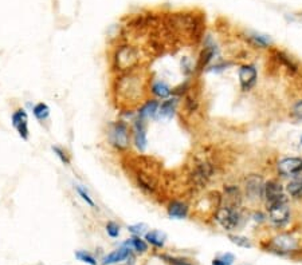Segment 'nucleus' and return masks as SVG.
I'll return each mask as SVG.
<instances>
[{"mask_svg":"<svg viewBox=\"0 0 302 265\" xmlns=\"http://www.w3.org/2000/svg\"><path fill=\"white\" fill-rule=\"evenodd\" d=\"M149 79L138 74L137 68L132 71L120 72L116 79L114 88H113L120 107L122 110L138 107L149 97Z\"/></svg>","mask_w":302,"mask_h":265,"instance_id":"nucleus-1","label":"nucleus"},{"mask_svg":"<svg viewBox=\"0 0 302 265\" xmlns=\"http://www.w3.org/2000/svg\"><path fill=\"white\" fill-rule=\"evenodd\" d=\"M260 248L264 252L280 257H294L302 251L300 237L292 231H280L260 241Z\"/></svg>","mask_w":302,"mask_h":265,"instance_id":"nucleus-2","label":"nucleus"},{"mask_svg":"<svg viewBox=\"0 0 302 265\" xmlns=\"http://www.w3.org/2000/svg\"><path fill=\"white\" fill-rule=\"evenodd\" d=\"M106 139L109 146L117 153L125 154L132 146V130L128 121L117 119L108 125Z\"/></svg>","mask_w":302,"mask_h":265,"instance_id":"nucleus-3","label":"nucleus"},{"mask_svg":"<svg viewBox=\"0 0 302 265\" xmlns=\"http://www.w3.org/2000/svg\"><path fill=\"white\" fill-rule=\"evenodd\" d=\"M212 220L227 233H234L240 229L244 223V217L240 212V208H231L226 205H220L214 212Z\"/></svg>","mask_w":302,"mask_h":265,"instance_id":"nucleus-4","label":"nucleus"},{"mask_svg":"<svg viewBox=\"0 0 302 265\" xmlns=\"http://www.w3.org/2000/svg\"><path fill=\"white\" fill-rule=\"evenodd\" d=\"M266 217L268 223L278 231H284L292 221V209L289 202L281 201L266 205Z\"/></svg>","mask_w":302,"mask_h":265,"instance_id":"nucleus-5","label":"nucleus"},{"mask_svg":"<svg viewBox=\"0 0 302 265\" xmlns=\"http://www.w3.org/2000/svg\"><path fill=\"white\" fill-rule=\"evenodd\" d=\"M202 40H203V47H202L195 62V72L206 71L215 62V59L219 56V47L216 46L212 36L206 35Z\"/></svg>","mask_w":302,"mask_h":265,"instance_id":"nucleus-6","label":"nucleus"},{"mask_svg":"<svg viewBox=\"0 0 302 265\" xmlns=\"http://www.w3.org/2000/svg\"><path fill=\"white\" fill-rule=\"evenodd\" d=\"M114 63L118 72H126L136 70L140 64L138 51L133 46H120L114 55Z\"/></svg>","mask_w":302,"mask_h":265,"instance_id":"nucleus-7","label":"nucleus"},{"mask_svg":"<svg viewBox=\"0 0 302 265\" xmlns=\"http://www.w3.org/2000/svg\"><path fill=\"white\" fill-rule=\"evenodd\" d=\"M264 178L260 174H248L243 185V198L256 205L258 202L264 201Z\"/></svg>","mask_w":302,"mask_h":265,"instance_id":"nucleus-8","label":"nucleus"},{"mask_svg":"<svg viewBox=\"0 0 302 265\" xmlns=\"http://www.w3.org/2000/svg\"><path fill=\"white\" fill-rule=\"evenodd\" d=\"M132 130V145L137 152L144 153L148 147V122L140 118H134L130 122Z\"/></svg>","mask_w":302,"mask_h":265,"instance_id":"nucleus-9","label":"nucleus"},{"mask_svg":"<svg viewBox=\"0 0 302 265\" xmlns=\"http://www.w3.org/2000/svg\"><path fill=\"white\" fill-rule=\"evenodd\" d=\"M133 180L137 188L142 190L148 196H154L158 190V180L154 173H149L144 169H136V172L133 173Z\"/></svg>","mask_w":302,"mask_h":265,"instance_id":"nucleus-10","label":"nucleus"},{"mask_svg":"<svg viewBox=\"0 0 302 265\" xmlns=\"http://www.w3.org/2000/svg\"><path fill=\"white\" fill-rule=\"evenodd\" d=\"M239 87L242 93H248L258 83V68L252 63H243L238 68Z\"/></svg>","mask_w":302,"mask_h":265,"instance_id":"nucleus-11","label":"nucleus"},{"mask_svg":"<svg viewBox=\"0 0 302 265\" xmlns=\"http://www.w3.org/2000/svg\"><path fill=\"white\" fill-rule=\"evenodd\" d=\"M288 201V196L285 193V188L276 178H270L264 181V206L276 202Z\"/></svg>","mask_w":302,"mask_h":265,"instance_id":"nucleus-12","label":"nucleus"},{"mask_svg":"<svg viewBox=\"0 0 302 265\" xmlns=\"http://www.w3.org/2000/svg\"><path fill=\"white\" fill-rule=\"evenodd\" d=\"M276 172L278 177L293 178L302 173V160L300 157H284L276 165Z\"/></svg>","mask_w":302,"mask_h":265,"instance_id":"nucleus-13","label":"nucleus"},{"mask_svg":"<svg viewBox=\"0 0 302 265\" xmlns=\"http://www.w3.org/2000/svg\"><path fill=\"white\" fill-rule=\"evenodd\" d=\"M11 125L22 141L30 139V126H28V111L24 107H18L11 114Z\"/></svg>","mask_w":302,"mask_h":265,"instance_id":"nucleus-14","label":"nucleus"},{"mask_svg":"<svg viewBox=\"0 0 302 265\" xmlns=\"http://www.w3.org/2000/svg\"><path fill=\"white\" fill-rule=\"evenodd\" d=\"M268 52H270V58L272 59V62H274L278 67H281L282 70H285V71H288L289 74H297V72L300 71L298 63L288 54V52L280 50V48H276V47H272V48L268 50Z\"/></svg>","mask_w":302,"mask_h":265,"instance_id":"nucleus-15","label":"nucleus"},{"mask_svg":"<svg viewBox=\"0 0 302 265\" xmlns=\"http://www.w3.org/2000/svg\"><path fill=\"white\" fill-rule=\"evenodd\" d=\"M148 94L149 97L154 98L158 101H164L166 98L172 97V87L166 80L154 78V79H149Z\"/></svg>","mask_w":302,"mask_h":265,"instance_id":"nucleus-16","label":"nucleus"},{"mask_svg":"<svg viewBox=\"0 0 302 265\" xmlns=\"http://www.w3.org/2000/svg\"><path fill=\"white\" fill-rule=\"evenodd\" d=\"M158 106H160V101L152 97H148L136 109V117L144 119L146 122L152 121V119H158Z\"/></svg>","mask_w":302,"mask_h":265,"instance_id":"nucleus-17","label":"nucleus"},{"mask_svg":"<svg viewBox=\"0 0 302 265\" xmlns=\"http://www.w3.org/2000/svg\"><path fill=\"white\" fill-rule=\"evenodd\" d=\"M133 251L129 248L128 245L124 243L121 247H118L114 251H112L110 253H108L101 259V265H117L120 263L132 259Z\"/></svg>","mask_w":302,"mask_h":265,"instance_id":"nucleus-18","label":"nucleus"},{"mask_svg":"<svg viewBox=\"0 0 302 265\" xmlns=\"http://www.w3.org/2000/svg\"><path fill=\"white\" fill-rule=\"evenodd\" d=\"M243 202V192L238 185H224L222 194V205L240 208Z\"/></svg>","mask_w":302,"mask_h":265,"instance_id":"nucleus-19","label":"nucleus"},{"mask_svg":"<svg viewBox=\"0 0 302 265\" xmlns=\"http://www.w3.org/2000/svg\"><path fill=\"white\" fill-rule=\"evenodd\" d=\"M191 213V208L187 202L183 200H170L166 204V215L170 219L174 220H186Z\"/></svg>","mask_w":302,"mask_h":265,"instance_id":"nucleus-20","label":"nucleus"},{"mask_svg":"<svg viewBox=\"0 0 302 265\" xmlns=\"http://www.w3.org/2000/svg\"><path fill=\"white\" fill-rule=\"evenodd\" d=\"M180 105V98L178 97H170L160 102L158 106V118L162 119H172L174 117V114L179 109Z\"/></svg>","mask_w":302,"mask_h":265,"instance_id":"nucleus-21","label":"nucleus"},{"mask_svg":"<svg viewBox=\"0 0 302 265\" xmlns=\"http://www.w3.org/2000/svg\"><path fill=\"white\" fill-rule=\"evenodd\" d=\"M244 38L248 42V44L256 47V48H260V50H270L272 47V38L268 35L260 34L256 31H248L244 35Z\"/></svg>","mask_w":302,"mask_h":265,"instance_id":"nucleus-22","label":"nucleus"},{"mask_svg":"<svg viewBox=\"0 0 302 265\" xmlns=\"http://www.w3.org/2000/svg\"><path fill=\"white\" fill-rule=\"evenodd\" d=\"M144 240L148 243L149 247L158 249V251H162L166 247V235L164 232L158 231V229H149L144 235Z\"/></svg>","mask_w":302,"mask_h":265,"instance_id":"nucleus-23","label":"nucleus"},{"mask_svg":"<svg viewBox=\"0 0 302 265\" xmlns=\"http://www.w3.org/2000/svg\"><path fill=\"white\" fill-rule=\"evenodd\" d=\"M285 193L288 197L293 200H301L302 198V176H296L290 180L285 186Z\"/></svg>","mask_w":302,"mask_h":265,"instance_id":"nucleus-24","label":"nucleus"},{"mask_svg":"<svg viewBox=\"0 0 302 265\" xmlns=\"http://www.w3.org/2000/svg\"><path fill=\"white\" fill-rule=\"evenodd\" d=\"M31 111H32V115L34 118L38 121V122H46L50 119V115H52V109L50 106L47 105L46 102H36L34 105L31 106Z\"/></svg>","mask_w":302,"mask_h":265,"instance_id":"nucleus-25","label":"nucleus"},{"mask_svg":"<svg viewBox=\"0 0 302 265\" xmlns=\"http://www.w3.org/2000/svg\"><path fill=\"white\" fill-rule=\"evenodd\" d=\"M156 256L168 265H196L195 261L190 259V257L184 256H174L170 253H158Z\"/></svg>","mask_w":302,"mask_h":265,"instance_id":"nucleus-26","label":"nucleus"},{"mask_svg":"<svg viewBox=\"0 0 302 265\" xmlns=\"http://www.w3.org/2000/svg\"><path fill=\"white\" fill-rule=\"evenodd\" d=\"M125 244L137 255H145L149 251L148 243L144 240V237H138V236H132L130 239H128V241H125Z\"/></svg>","mask_w":302,"mask_h":265,"instance_id":"nucleus-27","label":"nucleus"},{"mask_svg":"<svg viewBox=\"0 0 302 265\" xmlns=\"http://www.w3.org/2000/svg\"><path fill=\"white\" fill-rule=\"evenodd\" d=\"M227 237H228V240H230L232 244L239 247V248H252V243H251L250 239L246 237V236L236 235V233H227Z\"/></svg>","mask_w":302,"mask_h":265,"instance_id":"nucleus-28","label":"nucleus"},{"mask_svg":"<svg viewBox=\"0 0 302 265\" xmlns=\"http://www.w3.org/2000/svg\"><path fill=\"white\" fill-rule=\"evenodd\" d=\"M74 190H76V193L78 194V197L81 198L86 205L90 206V208H96V206H97V204L94 201V198L92 197V194L89 193V190L86 189V186L78 185L77 184V185H74Z\"/></svg>","mask_w":302,"mask_h":265,"instance_id":"nucleus-29","label":"nucleus"},{"mask_svg":"<svg viewBox=\"0 0 302 265\" xmlns=\"http://www.w3.org/2000/svg\"><path fill=\"white\" fill-rule=\"evenodd\" d=\"M52 152L54 153V156H56L64 166H70V165H72V157H70V154H68L66 149H64L62 146H58V145H52Z\"/></svg>","mask_w":302,"mask_h":265,"instance_id":"nucleus-30","label":"nucleus"},{"mask_svg":"<svg viewBox=\"0 0 302 265\" xmlns=\"http://www.w3.org/2000/svg\"><path fill=\"white\" fill-rule=\"evenodd\" d=\"M74 256H76V259L78 261H81V263H84L86 265H98L97 259L92 253L88 252V251H77V252L74 253Z\"/></svg>","mask_w":302,"mask_h":265,"instance_id":"nucleus-31","label":"nucleus"},{"mask_svg":"<svg viewBox=\"0 0 302 265\" xmlns=\"http://www.w3.org/2000/svg\"><path fill=\"white\" fill-rule=\"evenodd\" d=\"M234 62L232 60H215L211 66H210L206 71L208 72H222L224 71V70H227L228 67H231V66H234Z\"/></svg>","mask_w":302,"mask_h":265,"instance_id":"nucleus-32","label":"nucleus"},{"mask_svg":"<svg viewBox=\"0 0 302 265\" xmlns=\"http://www.w3.org/2000/svg\"><path fill=\"white\" fill-rule=\"evenodd\" d=\"M105 231H106V235L110 237V239H118L120 235H121V225L116 221H108L106 225H105Z\"/></svg>","mask_w":302,"mask_h":265,"instance_id":"nucleus-33","label":"nucleus"},{"mask_svg":"<svg viewBox=\"0 0 302 265\" xmlns=\"http://www.w3.org/2000/svg\"><path fill=\"white\" fill-rule=\"evenodd\" d=\"M148 225L144 223H137L128 225V232L132 236H138V237H144V235L148 232Z\"/></svg>","mask_w":302,"mask_h":265,"instance_id":"nucleus-34","label":"nucleus"},{"mask_svg":"<svg viewBox=\"0 0 302 265\" xmlns=\"http://www.w3.org/2000/svg\"><path fill=\"white\" fill-rule=\"evenodd\" d=\"M290 114H292V117L298 119V121H302V99L294 102V105L290 109Z\"/></svg>","mask_w":302,"mask_h":265,"instance_id":"nucleus-35","label":"nucleus"},{"mask_svg":"<svg viewBox=\"0 0 302 265\" xmlns=\"http://www.w3.org/2000/svg\"><path fill=\"white\" fill-rule=\"evenodd\" d=\"M251 219L252 221L256 224H264L268 223V217H266V212L262 211H254L252 215H251Z\"/></svg>","mask_w":302,"mask_h":265,"instance_id":"nucleus-36","label":"nucleus"},{"mask_svg":"<svg viewBox=\"0 0 302 265\" xmlns=\"http://www.w3.org/2000/svg\"><path fill=\"white\" fill-rule=\"evenodd\" d=\"M218 257H219V260L224 265H234L235 263V256L232 253H223V255H219Z\"/></svg>","mask_w":302,"mask_h":265,"instance_id":"nucleus-37","label":"nucleus"},{"mask_svg":"<svg viewBox=\"0 0 302 265\" xmlns=\"http://www.w3.org/2000/svg\"><path fill=\"white\" fill-rule=\"evenodd\" d=\"M211 265H224L223 263H222L220 260H219V257H215V259H212V261H211Z\"/></svg>","mask_w":302,"mask_h":265,"instance_id":"nucleus-38","label":"nucleus"},{"mask_svg":"<svg viewBox=\"0 0 302 265\" xmlns=\"http://www.w3.org/2000/svg\"><path fill=\"white\" fill-rule=\"evenodd\" d=\"M301 143H302V137H301Z\"/></svg>","mask_w":302,"mask_h":265,"instance_id":"nucleus-39","label":"nucleus"}]
</instances>
